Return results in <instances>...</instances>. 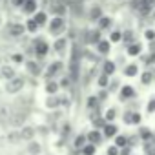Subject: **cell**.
Masks as SVG:
<instances>
[{"label":"cell","mask_w":155,"mask_h":155,"mask_svg":"<svg viewBox=\"0 0 155 155\" xmlns=\"http://www.w3.org/2000/svg\"><path fill=\"white\" fill-rule=\"evenodd\" d=\"M108 155H119V150H117V144H115V146H111V148L108 150Z\"/></svg>","instance_id":"60d3db41"},{"label":"cell","mask_w":155,"mask_h":155,"mask_svg":"<svg viewBox=\"0 0 155 155\" xmlns=\"http://www.w3.org/2000/svg\"><path fill=\"white\" fill-rule=\"evenodd\" d=\"M122 42H126V44L135 42V40H133V31H130V29H128V31H124V33H122Z\"/></svg>","instance_id":"f1b7e54d"},{"label":"cell","mask_w":155,"mask_h":155,"mask_svg":"<svg viewBox=\"0 0 155 155\" xmlns=\"http://www.w3.org/2000/svg\"><path fill=\"white\" fill-rule=\"evenodd\" d=\"M95 48H97V51H99L101 55H108V53H110V49H111V42H110V40H106V38H102Z\"/></svg>","instance_id":"8fae6325"},{"label":"cell","mask_w":155,"mask_h":155,"mask_svg":"<svg viewBox=\"0 0 155 155\" xmlns=\"http://www.w3.org/2000/svg\"><path fill=\"white\" fill-rule=\"evenodd\" d=\"M11 58H13V62H22V60H24V55H20V53H15Z\"/></svg>","instance_id":"74e56055"},{"label":"cell","mask_w":155,"mask_h":155,"mask_svg":"<svg viewBox=\"0 0 155 155\" xmlns=\"http://www.w3.org/2000/svg\"><path fill=\"white\" fill-rule=\"evenodd\" d=\"M140 122V115L139 113H131V124H137Z\"/></svg>","instance_id":"f35d334b"},{"label":"cell","mask_w":155,"mask_h":155,"mask_svg":"<svg viewBox=\"0 0 155 155\" xmlns=\"http://www.w3.org/2000/svg\"><path fill=\"white\" fill-rule=\"evenodd\" d=\"M69 84H71V81L68 79V77H64L62 82H60V86H62V88H69Z\"/></svg>","instance_id":"ab89813d"},{"label":"cell","mask_w":155,"mask_h":155,"mask_svg":"<svg viewBox=\"0 0 155 155\" xmlns=\"http://www.w3.org/2000/svg\"><path fill=\"white\" fill-rule=\"evenodd\" d=\"M49 11L53 13V17H64L68 8L64 0H49Z\"/></svg>","instance_id":"7a4b0ae2"},{"label":"cell","mask_w":155,"mask_h":155,"mask_svg":"<svg viewBox=\"0 0 155 155\" xmlns=\"http://www.w3.org/2000/svg\"><path fill=\"white\" fill-rule=\"evenodd\" d=\"M101 139H102V135L95 130V131H91V133H88V140L91 142V144H99L101 142Z\"/></svg>","instance_id":"cb8c5ba5"},{"label":"cell","mask_w":155,"mask_h":155,"mask_svg":"<svg viewBox=\"0 0 155 155\" xmlns=\"http://www.w3.org/2000/svg\"><path fill=\"white\" fill-rule=\"evenodd\" d=\"M113 119H115V110L111 108V110L106 111V120H113Z\"/></svg>","instance_id":"8d00e7d4"},{"label":"cell","mask_w":155,"mask_h":155,"mask_svg":"<svg viewBox=\"0 0 155 155\" xmlns=\"http://www.w3.org/2000/svg\"><path fill=\"white\" fill-rule=\"evenodd\" d=\"M26 69H28L31 75H37V77L40 75V66H38L35 60H28V62H26Z\"/></svg>","instance_id":"e0dca14e"},{"label":"cell","mask_w":155,"mask_h":155,"mask_svg":"<svg viewBox=\"0 0 155 155\" xmlns=\"http://www.w3.org/2000/svg\"><path fill=\"white\" fill-rule=\"evenodd\" d=\"M33 18L37 20V24L42 28V26H48V22H49V18H48V11H42V9H38L35 15H33Z\"/></svg>","instance_id":"30bf717a"},{"label":"cell","mask_w":155,"mask_h":155,"mask_svg":"<svg viewBox=\"0 0 155 155\" xmlns=\"http://www.w3.org/2000/svg\"><path fill=\"white\" fill-rule=\"evenodd\" d=\"M20 137H22V140H33V137H35V130H33L31 126H26V128L20 130Z\"/></svg>","instance_id":"9a60e30c"},{"label":"cell","mask_w":155,"mask_h":155,"mask_svg":"<svg viewBox=\"0 0 155 155\" xmlns=\"http://www.w3.org/2000/svg\"><path fill=\"white\" fill-rule=\"evenodd\" d=\"M115 144H117V146H126V144H128V139L122 137V135H119V137H115Z\"/></svg>","instance_id":"836d02e7"},{"label":"cell","mask_w":155,"mask_h":155,"mask_svg":"<svg viewBox=\"0 0 155 155\" xmlns=\"http://www.w3.org/2000/svg\"><path fill=\"white\" fill-rule=\"evenodd\" d=\"M62 68H64V64H62V62H51V64H49V68H48V77L51 79L53 75H58V73L62 71Z\"/></svg>","instance_id":"7c38bea8"},{"label":"cell","mask_w":155,"mask_h":155,"mask_svg":"<svg viewBox=\"0 0 155 155\" xmlns=\"http://www.w3.org/2000/svg\"><path fill=\"white\" fill-rule=\"evenodd\" d=\"M104 73L110 77V75H113L115 73V62H111V60H106L104 62Z\"/></svg>","instance_id":"d4e9b609"},{"label":"cell","mask_w":155,"mask_h":155,"mask_svg":"<svg viewBox=\"0 0 155 155\" xmlns=\"http://www.w3.org/2000/svg\"><path fill=\"white\" fill-rule=\"evenodd\" d=\"M82 153H84V155H93V153H95V144L90 142L88 146H84V148H82Z\"/></svg>","instance_id":"d6a6232c"},{"label":"cell","mask_w":155,"mask_h":155,"mask_svg":"<svg viewBox=\"0 0 155 155\" xmlns=\"http://www.w3.org/2000/svg\"><path fill=\"white\" fill-rule=\"evenodd\" d=\"M53 49L57 51V53H66V49H68V38H64V37H58L57 40H55V44H53Z\"/></svg>","instance_id":"9c48e42d"},{"label":"cell","mask_w":155,"mask_h":155,"mask_svg":"<svg viewBox=\"0 0 155 155\" xmlns=\"http://www.w3.org/2000/svg\"><path fill=\"white\" fill-rule=\"evenodd\" d=\"M120 40H122V33L120 31L115 29V31L110 33V42H120Z\"/></svg>","instance_id":"83f0119b"},{"label":"cell","mask_w":155,"mask_h":155,"mask_svg":"<svg viewBox=\"0 0 155 155\" xmlns=\"http://www.w3.org/2000/svg\"><path fill=\"white\" fill-rule=\"evenodd\" d=\"M137 6L142 15H150L155 9V0H137Z\"/></svg>","instance_id":"8992f818"},{"label":"cell","mask_w":155,"mask_h":155,"mask_svg":"<svg viewBox=\"0 0 155 155\" xmlns=\"http://www.w3.org/2000/svg\"><path fill=\"white\" fill-rule=\"evenodd\" d=\"M8 142L9 144H18V142H22V137H20V131H11V133H8Z\"/></svg>","instance_id":"d6986e66"},{"label":"cell","mask_w":155,"mask_h":155,"mask_svg":"<svg viewBox=\"0 0 155 155\" xmlns=\"http://www.w3.org/2000/svg\"><path fill=\"white\" fill-rule=\"evenodd\" d=\"M58 104H60V99H57L55 95H51V97L48 99V102H46V106H48V108H57Z\"/></svg>","instance_id":"f546056e"},{"label":"cell","mask_w":155,"mask_h":155,"mask_svg":"<svg viewBox=\"0 0 155 155\" xmlns=\"http://www.w3.org/2000/svg\"><path fill=\"white\" fill-rule=\"evenodd\" d=\"M48 31L53 37H60L66 31V18L64 17H51L48 22Z\"/></svg>","instance_id":"6da1fadb"},{"label":"cell","mask_w":155,"mask_h":155,"mask_svg":"<svg viewBox=\"0 0 155 155\" xmlns=\"http://www.w3.org/2000/svg\"><path fill=\"white\" fill-rule=\"evenodd\" d=\"M102 15H104V13H102V8H101V6H91V8H90V15H88V17H90V20L97 22Z\"/></svg>","instance_id":"4fadbf2b"},{"label":"cell","mask_w":155,"mask_h":155,"mask_svg":"<svg viewBox=\"0 0 155 155\" xmlns=\"http://www.w3.org/2000/svg\"><path fill=\"white\" fill-rule=\"evenodd\" d=\"M0 75L4 77V79H15V69L11 66H2V69H0Z\"/></svg>","instance_id":"ac0fdd59"},{"label":"cell","mask_w":155,"mask_h":155,"mask_svg":"<svg viewBox=\"0 0 155 155\" xmlns=\"http://www.w3.org/2000/svg\"><path fill=\"white\" fill-rule=\"evenodd\" d=\"M93 106H97V99L91 97V99H90V108H93Z\"/></svg>","instance_id":"7bdbcfd3"},{"label":"cell","mask_w":155,"mask_h":155,"mask_svg":"<svg viewBox=\"0 0 155 155\" xmlns=\"http://www.w3.org/2000/svg\"><path fill=\"white\" fill-rule=\"evenodd\" d=\"M22 86H24V79H22V77H15V79H11V81L8 82L6 91H8V93H18V91L22 90Z\"/></svg>","instance_id":"277c9868"},{"label":"cell","mask_w":155,"mask_h":155,"mask_svg":"<svg viewBox=\"0 0 155 155\" xmlns=\"http://www.w3.org/2000/svg\"><path fill=\"white\" fill-rule=\"evenodd\" d=\"M20 11L28 17H33L38 11V0H24V4L20 8Z\"/></svg>","instance_id":"3957f363"},{"label":"cell","mask_w":155,"mask_h":155,"mask_svg":"<svg viewBox=\"0 0 155 155\" xmlns=\"http://www.w3.org/2000/svg\"><path fill=\"white\" fill-rule=\"evenodd\" d=\"M148 111L151 113V111H155V99H151L150 101V104H148Z\"/></svg>","instance_id":"b9f144b4"},{"label":"cell","mask_w":155,"mask_h":155,"mask_svg":"<svg viewBox=\"0 0 155 155\" xmlns=\"http://www.w3.org/2000/svg\"><path fill=\"white\" fill-rule=\"evenodd\" d=\"M144 37H146V40H155V29H146L144 31Z\"/></svg>","instance_id":"e575fe53"},{"label":"cell","mask_w":155,"mask_h":155,"mask_svg":"<svg viewBox=\"0 0 155 155\" xmlns=\"http://www.w3.org/2000/svg\"><path fill=\"white\" fill-rule=\"evenodd\" d=\"M133 95H135V91H133V88H131V86H124V88L120 90V97H122L124 101H126V99H131Z\"/></svg>","instance_id":"7402d4cb"},{"label":"cell","mask_w":155,"mask_h":155,"mask_svg":"<svg viewBox=\"0 0 155 155\" xmlns=\"http://www.w3.org/2000/svg\"><path fill=\"white\" fill-rule=\"evenodd\" d=\"M86 139H88V137H84V135H79V137L75 139V148H77V150H82V148L86 146Z\"/></svg>","instance_id":"484cf974"},{"label":"cell","mask_w":155,"mask_h":155,"mask_svg":"<svg viewBox=\"0 0 155 155\" xmlns=\"http://www.w3.org/2000/svg\"><path fill=\"white\" fill-rule=\"evenodd\" d=\"M28 150H29V153H31V155H38V151H40V146H38L37 142L29 140V146H28Z\"/></svg>","instance_id":"4dcf8cb0"},{"label":"cell","mask_w":155,"mask_h":155,"mask_svg":"<svg viewBox=\"0 0 155 155\" xmlns=\"http://www.w3.org/2000/svg\"><path fill=\"white\" fill-rule=\"evenodd\" d=\"M104 135L106 137H115L117 135V126L115 124H106L104 126Z\"/></svg>","instance_id":"603a6c76"},{"label":"cell","mask_w":155,"mask_h":155,"mask_svg":"<svg viewBox=\"0 0 155 155\" xmlns=\"http://www.w3.org/2000/svg\"><path fill=\"white\" fill-rule=\"evenodd\" d=\"M48 51H49V44L44 38H37L35 40V55L37 57H46Z\"/></svg>","instance_id":"5b68a950"},{"label":"cell","mask_w":155,"mask_h":155,"mask_svg":"<svg viewBox=\"0 0 155 155\" xmlns=\"http://www.w3.org/2000/svg\"><path fill=\"white\" fill-rule=\"evenodd\" d=\"M150 15H151V18H153V20H155V9H153V11H151V13H150Z\"/></svg>","instance_id":"f6af8a7d"},{"label":"cell","mask_w":155,"mask_h":155,"mask_svg":"<svg viewBox=\"0 0 155 155\" xmlns=\"http://www.w3.org/2000/svg\"><path fill=\"white\" fill-rule=\"evenodd\" d=\"M99 84H101L102 88H106V86H108V75H106V73H104L102 77H99Z\"/></svg>","instance_id":"d590c367"},{"label":"cell","mask_w":155,"mask_h":155,"mask_svg":"<svg viewBox=\"0 0 155 155\" xmlns=\"http://www.w3.org/2000/svg\"><path fill=\"white\" fill-rule=\"evenodd\" d=\"M142 51V46L139 44V42H131V44H128V55H139Z\"/></svg>","instance_id":"ffe728a7"},{"label":"cell","mask_w":155,"mask_h":155,"mask_svg":"<svg viewBox=\"0 0 155 155\" xmlns=\"http://www.w3.org/2000/svg\"><path fill=\"white\" fill-rule=\"evenodd\" d=\"M57 90H58V84H57V82L49 81V82L46 84V91H48L49 95H55V93H57Z\"/></svg>","instance_id":"4316f807"},{"label":"cell","mask_w":155,"mask_h":155,"mask_svg":"<svg viewBox=\"0 0 155 155\" xmlns=\"http://www.w3.org/2000/svg\"><path fill=\"white\" fill-rule=\"evenodd\" d=\"M8 31H9V35H11V37H22V35L26 33V24L13 22V24H9Z\"/></svg>","instance_id":"52a82bcc"},{"label":"cell","mask_w":155,"mask_h":155,"mask_svg":"<svg viewBox=\"0 0 155 155\" xmlns=\"http://www.w3.org/2000/svg\"><path fill=\"white\" fill-rule=\"evenodd\" d=\"M26 120V113L24 111H17V113H13V117H11V124L13 126H22V122Z\"/></svg>","instance_id":"5bb4252c"},{"label":"cell","mask_w":155,"mask_h":155,"mask_svg":"<svg viewBox=\"0 0 155 155\" xmlns=\"http://www.w3.org/2000/svg\"><path fill=\"white\" fill-rule=\"evenodd\" d=\"M111 26H113V20H111V17H108V15H102V17L97 20V28H99L101 31H108V29H111Z\"/></svg>","instance_id":"ba28073f"},{"label":"cell","mask_w":155,"mask_h":155,"mask_svg":"<svg viewBox=\"0 0 155 155\" xmlns=\"http://www.w3.org/2000/svg\"><path fill=\"white\" fill-rule=\"evenodd\" d=\"M120 155H130V148H124V150L120 151Z\"/></svg>","instance_id":"ee69618b"},{"label":"cell","mask_w":155,"mask_h":155,"mask_svg":"<svg viewBox=\"0 0 155 155\" xmlns=\"http://www.w3.org/2000/svg\"><path fill=\"white\" fill-rule=\"evenodd\" d=\"M137 71H139V66H137V64H130V66L124 68V75H126V77H135Z\"/></svg>","instance_id":"44dd1931"},{"label":"cell","mask_w":155,"mask_h":155,"mask_svg":"<svg viewBox=\"0 0 155 155\" xmlns=\"http://www.w3.org/2000/svg\"><path fill=\"white\" fill-rule=\"evenodd\" d=\"M151 81H153V71H146L142 75V84H150Z\"/></svg>","instance_id":"1f68e13d"},{"label":"cell","mask_w":155,"mask_h":155,"mask_svg":"<svg viewBox=\"0 0 155 155\" xmlns=\"http://www.w3.org/2000/svg\"><path fill=\"white\" fill-rule=\"evenodd\" d=\"M40 29V26L37 24V20L33 18V17H29L28 20H26V31H29V33H37Z\"/></svg>","instance_id":"2e32d148"}]
</instances>
